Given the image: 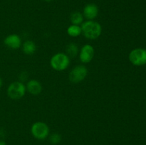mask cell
Returning <instances> with one entry per match:
<instances>
[{
    "label": "cell",
    "instance_id": "2",
    "mask_svg": "<svg viewBox=\"0 0 146 145\" xmlns=\"http://www.w3.org/2000/svg\"><path fill=\"white\" fill-rule=\"evenodd\" d=\"M51 68L56 71H63L70 65V58L65 53H57L50 60Z\"/></svg>",
    "mask_w": 146,
    "mask_h": 145
},
{
    "label": "cell",
    "instance_id": "13",
    "mask_svg": "<svg viewBox=\"0 0 146 145\" xmlns=\"http://www.w3.org/2000/svg\"><path fill=\"white\" fill-rule=\"evenodd\" d=\"M84 17L83 14L78 11H75V12L72 13L70 16V20H71V24H74V25H78L82 24L84 22Z\"/></svg>",
    "mask_w": 146,
    "mask_h": 145
},
{
    "label": "cell",
    "instance_id": "17",
    "mask_svg": "<svg viewBox=\"0 0 146 145\" xmlns=\"http://www.w3.org/2000/svg\"><path fill=\"white\" fill-rule=\"evenodd\" d=\"M2 85H3V81H2V79L1 78V77H0V88H1Z\"/></svg>",
    "mask_w": 146,
    "mask_h": 145
},
{
    "label": "cell",
    "instance_id": "1",
    "mask_svg": "<svg viewBox=\"0 0 146 145\" xmlns=\"http://www.w3.org/2000/svg\"><path fill=\"white\" fill-rule=\"evenodd\" d=\"M81 31L83 35L87 39H97L102 33V26L98 22L94 20H88L81 24Z\"/></svg>",
    "mask_w": 146,
    "mask_h": 145
},
{
    "label": "cell",
    "instance_id": "7",
    "mask_svg": "<svg viewBox=\"0 0 146 145\" xmlns=\"http://www.w3.org/2000/svg\"><path fill=\"white\" fill-rule=\"evenodd\" d=\"M95 55L94 48L90 44H85L79 51V59L83 63H88L94 58Z\"/></svg>",
    "mask_w": 146,
    "mask_h": 145
},
{
    "label": "cell",
    "instance_id": "4",
    "mask_svg": "<svg viewBox=\"0 0 146 145\" xmlns=\"http://www.w3.org/2000/svg\"><path fill=\"white\" fill-rule=\"evenodd\" d=\"M31 134L36 139L43 140L48 137L50 129L48 125L43 122H36L31 125Z\"/></svg>",
    "mask_w": 146,
    "mask_h": 145
},
{
    "label": "cell",
    "instance_id": "14",
    "mask_svg": "<svg viewBox=\"0 0 146 145\" xmlns=\"http://www.w3.org/2000/svg\"><path fill=\"white\" fill-rule=\"evenodd\" d=\"M67 34L71 37H77L82 34L81 27L78 25L71 24L67 28Z\"/></svg>",
    "mask_w": 146,
    "mask_h": 145
},
{
    "label": "cell",
    "instance_id": "9",
    "mask_svg": "<svg viewBox=\"0 0 146 145\" xmlns=\"http://www.w3.org/2000/svg\"><path fill=\"white\" fill-rule=\"evenodd\" d=\"M98 14V6L94 3L88 4L84 7L83 10V15L84 18L88 20H94Z\"/></svg>",
    "mask_w": 146,
    "mask_h": 145
},
{
    "label": "cell",
    "instance_id": "15",
    "mask_svg": "<svg viewBox=\"0 0 146 145\" xmlns=\"http://www.w3.org/2000/svg\"><path fill=\"white\" fill-rule=\"evenodd\" d=\"M49 141L52 144H57L61 141V136L58 133H53L50 135Z\"/></svg>",
    "mask_w": 146,
    "mask_h": 145
},
{
    "label": "cell",
    "instance_id": "16",
    "mask_svg": "<svg viewBox=\"0 0 146 145\" xmlns=\"http://www.w3.org/2000/svg\"><path fill=\"white\" fill-rule=\"evenodd\" d=\"M0 145H7V144H6L5 142H4V141L2 140H0Z\"/></svg>",
    "mask_w": 146,
    "mask_h": 145
},
{
    "label": "cell",
    "instance_id": "3",
    "mask_svg": "<svg viewBox=\"0 0 146 145\" xmlns=\"http://www.w3.org/2000/svg\"><path fill=\"white\" fill-rule=\"evenodd\" d=\"M26 85L21 81L11 82L7 88V95L11 100H19L25 95Z\"/></svg>",
    "mask_w": 146,
    "mask_h": 145
},
{
    "label": "cell",
    "instance_id": "10",
    "mask_svg": "<svg viewBox=\"0 0 146 145\" xmlns=\"http://www.w3.org/2000/svg\"><path fill=\"white\" fill-rule=\"evenodd\" d=\"M27 90L33 95H38L42 91V85L38 80L31 79L27 82L26 85Z\"/></svg>",
    "mask_w": 146,
    "mask_h": 145
},
{
    "label": "cell",
    "instance_id": "8",
    "mask_svg": "<svg viewBox=\"0 0 146 145\" xmlns=\"http://www.w3.org/2000/svg\"><path fill=\"white\" fill-rule=\"evenodd\" d=\"M4 45L11 49H18L21 46V38L17 34H10L4 40Z\"/></svg>",
    "mask_w": 146,
    "mask_h": 145
},
{
    "label": "cell",
    "instance_id": "6",
    "mask_svg": "<svg viewBox=\"0 0 146 145\" xmlns=\"http://www.w3.org/2000/svg\"><path fill=\"white\" fill-rule=\"evenodd\" d=\"M129 61L136 66L146 64V50L143 48H135L129 54Z\"/></svg>",
    "mask_w": 146,
    "mask_h": 145
},
{
    "label": "cell",
    "instance_id": "12",
    "mask_svg": "<svg viewBox=\"0 0 146 145\" xmlns=\"http://www.w3.org/2000/svg\"><path fill=\"white\" fill-rule=\"evenodd\" d=\"M79 53V48L75 43H70L66 47V54L69 58H76Z\"/></svg>",
    "mask_w": 146,
    "mask_h": 145
},
{
    "label": "cell",
    "instance_id": "18",
    "mask_svg": "<svg viewBox=\"0 0 146 145\" xmlns=\"http://www.w3.org/2000/svg\"><path fill=\"white\" fill-rule=\"evenodd\" d=\"M44 1H46V2H50V1H53V0H44Z\"/></svg>",
    "mask_w": 146,
    "mask_h": 145
},
{
    "label": "cell",
    "instance_id": "11",
    "mask_svg": "<svg viewBox=\"0 0 146 145\" xmlns=\"http://www.w3.org/2000/svg\"><path fill=\"white\" fill-rule=\"evenodd\" d=\"M22 50L26 55H32L36 51V45L34 41L28 40L22 44Z\"/></svg>",
    "mask_w": 146,
    "mask_h": 145
},
{
    "label": "cell",
    "instance_id": "5",
    "mask_svg": "<svg viewBox=\"0 0 146 145\" xmlns=\"http://www.w3.org/2000/svg\"><path fill=\"white\" fill-rule=\"evenodd\" d=\"M88 70L84 65H77L69 72L68 79L72 83H78L86 78Z\"/></svg>",
    "mask_w": 146,
    "mask_h": 145
}]
</instances>
